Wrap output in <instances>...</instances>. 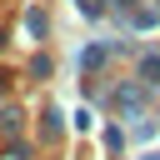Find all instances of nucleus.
Masks as SVG:
<instances>
[{
	"label": "nucleus",
	"instance_id": "obj_1",
	"mask_svg": "<svg viewBox=\"0 0 160 160\" xmlns=\"http://www.w3.org/2000/svg\"><path fill=\"white\" fill-rule=\"evenodd\" d=\"M140 80H145V85H155V80H160V55L140 60Z\"/></svg>",
	"mask_w": 160,
	"mask_h": 160
},
{
	"label": "nucleus",
	"instance_id": "obj_2",
	"mask_svg": "<svg viewBox=\"0 0 160 160\" xmlns=\"http://www.w3.org/2000/svg\"><path fill=\"white\" fill-rule=\"evenodd\" d=\"M115 5H130V0H115Z\"/></svg>",
	"mask_w": 160,
	"mask_h": 160
},
{
	"label": "nucleus",
	"instance_id": "obj_3",
	"mask_svg": "<svg viewBox=\"0 0 160 160\" xmlns=\"http://www.w3.org/2000/svg\"><path fill=\"white\" fill-rule=\"evenodd\" d=\"M145 160H160V155H145Z\"/></svg>",
	"mask_w": 160,
	"mask_h": 160
}]
</instances>
